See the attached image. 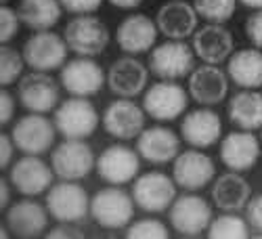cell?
I'll use <instances>...</instances> for the list:
<instances>
[{
	"instance_id": "44",
	"label": "cell",
	"mask_w": 262,
	"mask_h": 239,
	"mask_svg": "<svg viewBox=\"0 0 262 239\" xmlns=\"http://www.w3.org/2000/svg\"><path fill=\"white\" fill-rule=\"evenodd\" d=\"M244 7H248V9H262V0H239Z\"/></svg>"
},
{
	"instance_id": "27",
	"label": "cell",
	"mask_w": 262,
	"mask_h": 239,
	"mask_svg": "<svg viewBox=\"0 0 262 239\" xmlns=\"http://www.w3.org/2000/svg\"><path fill=\"white\" fill-rule=\"evenodd\" d=\"M212 200L214 206L223 212H239L248 206L252 200L250 183L242 177V172H227L218 177L212 187Z\"/></svg>"
},
{
	"instance_id": "41",
	"label": "cell",
	"mask_w": 262,
	"mask_h": 239,
	"mask_svg": "<svg viewBox=\"0 0 262 239\" xmlns=\"http://www.w3.org/2000/svg\"><path fill=\"white\" fill-rule=\"evenodd\" d=\"M49 239H57V237H65V239H70V237H76V239H82L84 233L76 227H72V223H61V227L53 229L51 233H47Z\"/></svg>"
},
{
	"instance_id": "12",
	"label": "cell",
	"mask_w": 262,
	"mask_h": 239,
	"mask_svg": "<svg viewBox=\"0 0 262 239\" xmlns=\"http://www.w3.org/2000/svg\"><path fill=\"white\" fill-rule=\"evenodd\" d=\"M139 168H141L139 151L130 149L126 145H112L103 149L95 166L101 181H105L107 185H118V187L133 183L139 175Z\"/></svg>"
},
{
	"instance_id": "14",
	"label": "cell",
	"mask_w": 262,
	"mask_h": 239,
	"mask_svg": "<svg viewBox=\"0 0 262 239\" xmlns=\"http://www.w3.org/2000/svg\"><path fill=\"white\" fill-rule=\"evenodd\" d=\"M17 97L21 105L32 114H49L59 103V86L47 72H34L21 76L17 82Z\"/></svg>"
},
{
	"instance_id": "36",
	"label": "cell",
	"mask_w": 262,
	"mask_h": 239,
	"mask_svg": "<svg viewBox=\"0 0 262 239\" xmlns=\"http://www.w3.org/2000/svg\"><path fill=\"white\" fill-rule=\"evenodd\" d=\"M61 7L72 15H91L99 11L103 0H59Z\"/></svg>"
},
{
	"instance_id": "39",
	"label": "cell",
	"mask_w": 262,
	"mask_h": 239,
	"mask_svg": "<svg viewBox=\"0 0 262 239\" xmlns=\"http://www.w3.org/2000/svg\"><path fill=\"white\" fill-rule=\"evenodd\" d=\"M15 116V97L3 89V93H0V124H9Z\"/></svg>"
},
{
	"instance_id": "17",
	"label": "cell",
	"mask_w": 262,
	"mask_h": 239,
	"mask_svg": "<svg viewBox=\"0 0 262 239\" xmlns=\"http://www.w3.org/2000/svg\"><path fill=\"white\" fill-rule=\"evenodd\" d=\"M55 170L40 156H26L11 166V185L26 198H36L53 187Z\"/></svg>"
},
{
	"instance_id": "43",
	"label": "cell",
	"mask_w": 262,
	"mask_h": 239,
	"mask_svg": "<svg viewBox=\"0 0 262 239\" xmlns=\"http://www.w3.org/2000/svg\"><path fill=\"white\" fill-rule=\"evenodd\" d=\"M5 206H9V185L3 179V181H0V208L5 210Z\"/></svg>"
},
{
	"instance_id": "3",
	"label": "cell",
	"mask_w": 262,
	"mask_h": 239,
	"mask_svg": "<svg viewBox=\"0 0 262 239\" xmlns=\"http://www.w3.org/2000/svg\"><path fill=\"white\" fill-rule=\"evenodd\" d=\"M51 166L61 181H82L97 166V158L84 139H65L53 149Z\"/></svg>"
},
{
	"instance_id": "31",
	"label": "cell",
	"mask_w": 262,
	"mask_h": 239,
	"mask_svg": "<svg viewBox=\"0 0 262 239\" xmlns=\"http://www.w3.org/2000/svg\"><path fill=\"white\" fill-rule=\"evenodd\" d=\"M250 223L239 219L233 212H225L223 216H216L210 223L206 235L210 239H248L250 237Z\"/></svg>"
},
{
	"instance_id": "9",
	"label": "cell",
	"mask_w": 262,
	"mask_h": 239,
	"mask_svg": "<svg viewBox=\"0 0 262 239\" xmlns=\"http://www.w3.org/2000/svg\"><path fill=\"white\" fill-rule=\"evenodd\" d=\"M177 183L164 172H147L133 181V198L143 212L160 214L177 200Z\"/></svg>"
},
{
	"instance_id": "8",
	"label": "cell",
	"mask_w": 262,
	"mask_h": 239,
	"mask_svg": "<svg viewBox=\"0 0 262 239\" xmlns=\"http://www.w3.org/2000/svg\"><path fill=\"white\" fill-rule=\"evenodd\" d=\"M187 91L174 80L156 82L143 97V110L158 122H174L187 112Z\"/></svg>"
},
{
	"instance_id": "30",
	"label": "cell",
	"mask_w": 262,
	"mask_h": 239,
	"mask_svg": "<svg viewBox=\"0 0 262 239\" xmlns=\"http://www.w3.org/2000/svg\"><path fill=\"white\" fill-rule=\"evenodd\" d=\"M61 3L59 0H19V19L26 28L34 32H45L59 24L61 19Z\"/></svg>"
},
{
	"instance_id": "35",
	"label": "cell",
	"mask_w": 262,
	"mask_h": 239,
	"mask_svg": "<svg viewBox=\"0 0 262 239\" xmlns=\"http://www.w3.org/2000/svg\"><path fill=\"white\" fill-rule=\"evenodd\" d=\"M19 24H21L19 13L15 9L3 5V9H0V42H3V45H9L17 36Z\"/></svg>"
},
{
	"instance_id": "22",
	"label": "cell",
	"mask_w": 262,
	"mask_h": 239,
	"mask_svg": "<svg viewBox=\"0 0 262 239\" xmlns=\"http://www.w3.org/2000/svg\"><path fill=\"white\" fill-rule=\"evenodd\" d=\"M198 11L185 0H170L162 5L156 24L160 28V34H164L168 40H185L198 32Z\"/></svg>"
},
{
	"instance_id": "34",
	"label": "cell",
	"mask_w": 262,
	"mask_h": 239,
	"mask_svg": "<svg viewBox=\"0 0 262 239\" xmlns=\"http://www.w3.org/2000/svg\"><path fill=\"white\" fill-rule=\"evenodd\" d=\"M126 237L128 239H168L170 231L164 223L156 219H145L130 225L126 229Z\"/></svg>"
},
{
	"instance_id": "25",
	"label": "cell",
	"mask_w": 262,
	"mask_h": 239,
	"mask_svg": "<svg viewBox=\"0 0 262 239\" xmlns=\"http://www.w3.org/2000/svg\"><path fill=\"white\" fill-rule=\"evenodd\" d=\"M229 93V80L223 74V70H218L216 65H202L195 68L189 76V95L195 103L200 105H218L223 103V99Z\"/></svg>"
},
{
	"instance_id": "18",
	"label": "cell",
	"mask_w": 262,
	"mask_h": 239,
	"mask_svg": "<svg viewBox=\"0 0 262 239\" xmlns=\"http://www.w3.org/2000/svg\"><path fill=\"white\" fill-rule=\"evenodd\" d=\"M158 24L147 15H128L116 28V42L126 55H143L156 47Z\"/></svg>"
},
{
	"instance_id": "10",
	"label": "cell",
	"mask_w": 262,
	"mask_h": 239,
	"mask_svg": "<svg viewBox=\"0 0 262 239\" xmlns=\"http://www.w3.org/2000/svg\"><path fill=\"white\" fill-rule=\"evenodd\" d=\"M170 225L183 237H198L212 223V206L200 195H181L170 206Z\"/></svg>"
},
{
	"instance_id": "21",
	"label": "cell",
	"mask_w": 262,
	"mask_h": 239,
	"mask_svg": "<svg viewBox=\"0 0 262 239\" xmlns=\"http://www.w3.org/2000/svg\"><path fill=\"white\" fill-rule=\"evenodd\" d=\"M137 151L149 164H168L181 154V139L166 126L145 128L137 137Z\"/></svg>"
},
{
	"instance_id": "1",
	"label": "cell",
	"mask_w": 262,
	"mask_h": 239,
	"mask_svg": "<svg viewBox=\"0 0 262 239\" xmlns=\"http://www.w3.org/2000/svg\"><path fill=\"white\" fill-rule=\"evenodd\" d=\"M135 198L118 185H109L91 198V219L101 229H124L135 216Z\"/></svg>"
},
{
	"instance_id": "11",
	"label": "cell",
	"mask_w": 262,
	"mask_h": 239,
	"mask_svg": "<svg viewBox=\"0 0 262 239\" xmlns=\"http://www.w3.org/2000/svg\"><path fill=\"white\" fill-rule=\"evenodd\" d=\"M193 53L183 40H168L149 55V72L160 80H181L193 72Z\"/></svg>"
},
{
	"instance_id": "45",
	"label": "cell",
	"mask_w": 262,
	"mask_h": 239,
	"mask_svg": "<svg viewBox=\"0 0 262 239\" xmlns=\"http://www.w3.org/2000/svg\"><path fill=\"white\" fill-rule=\"evenodd\" d=\"M5 3H9V0H3V5H5Z\"/></svg>"
},
{
	"instance_id": "5",
	"label": "cell",
	"mask_w": 262,
	"mask_h": 239,
	"mask_svg": "<svg viewBox=\"0 0 262 239\" xmlns=\"http://www.w3.org/2000/svg\"><path fill=\"white\" fill-rule=\"evenodd\" d=\"M68 42L55 32H36L24 45V59L34 72H55L68 63Z\"/></svg>"
},
{
	"instance_id": "40",
	"label": "cell",
	"mask_w": 262,
	"mask_h": 239,
	"mask_svg": "<svg viewBox=\"0 0 262 239\" xmlns=\"http://www.w3.org/2000/svg\"><path fill=\"white\" fill-rule=\"evenodd\" d=\"M15 141L13 137H7L3 133V137H0V168H7L13 160V151H15Z\"/></svg>"
},
{
	"instance_id": "23",
	"label": "cell",
	"mask_w": 262,
	"mask_h": 239,
	"mask_svg": "<svg viewBox=\"0 0 262 239\" xmlns=\"http://www.w3.org/2000/svg\"><path fill=\"white\" fill-rule=\"evenodd\" d=\"M49 208L34 200H21L7 212V227L19 239H34L49 227Z\"/></svg>"
},
{
	"instance_id": "28",
	"label": "cell",
	"mask_w": 262,
	"mask_h": 239,
	"mask_svg": "<svg viewBox=\"0 0 262 239\" xmlns=\"http://www.w3.org/2000/svg\"><path fill=\"white\" fill-rule=\"evenodd\" d=\"M229 78L239 89L258 91L262 86V51L260 49H242L229 57Z\"/></svg>"
},
{
	"instance_id": "42",
	"label": "cell",
	"mask_w": 262,
	"mask_h": 239,
	"mask_svg": "<svg viewBox=\"0 0 262 239\" xmlns=\"http://www.w3.org/2000/svg\"><path fill=\"white\" fill-rule=\"evenodd\" d=\"M109 5H114L116 9H137L139 5H143V0H109Z\"/></svg>"
},
{
	"instance_id": "37",
	"label": "cell",
	"mask_w": 262,
	"mask_h": 239,
	"mask_svg": "<svg viewBox=\"0 0 262 239\" xmlns=\"http://www.w3.org/2000/svg\"><path fill=\"white\" fill-rule=\"evenodd\" d=\"M246 36L252 42V47L262 51V9L248 17V21H246Z\"/></svg>"
},
{
	"instance_id": "13",
	"label": "cell",
	"mask_w": 262,
	"mask_h": 239,
	"mask_svg": "<svg viewBox=\"0 0 262 239\" xmlns=\"http://www.w3.org/2000/svg\"><path fill=\"white\" fill-rule=\"evenodd\" d=\"M59 82L70 97H93L103 89L105 74L95 57H78L61 68Z\"/></svg>"
},
{
	"instance_id": "2",
	"label": "cell",
	"mask_w": 262,
	"mask_h": 239,
	"mask_svg": "<svg viewBox=\"0 0 262 239\" xmlns=\"http://www.w3.org/2000/svg\"><path fill=\"white\" fill-rule=\"evenodd\" d=\"M63 38L78 57H99L109 45V30L95 15H78L68 21Z\"/></svg>"
},
{
	"instance_id": "38",
	"label": "cell",
	"mask_w": 262,
	"mask_h": 239,
	"mask_svg": "<svg viewBox=\"0 0 262 239\" xmlns=\"http://www.w3.org/2000/svg\"><path fill=\"white\" fill-rule=\"evenodd\" d=\"M246 216H248V223L252 229H256L262 235V193L256 195L254 200L248 202L246 206Z\"/></svg>"
},
{
	"instance_id": "33",
	"label": "cell",
	"mask_w": 262,
	"mask_h": 239,
	"mask_svg": "<svg viewBox=\"0 0 262 239\" xmlns=\"http://www.w3.org/2000/svg\"><path fill=\"white\" fill-rule=\"evenodd\" d=\"M193 7L210 24H227L235 15L237 0H193Z\"/></svg>"
},
{
	"instance_id": "7",
	"label": "cell",
	"mask_w": 262,
	"mask_h": 239,
	"mask_svg": "<svg viewBox=\"0 0 262 239\" xmlns=\"http://www.w3.org/2000/svg\"><path fill=\"white\" fill-rule=\"evenodd\" d=\"M55 130L57 126L45 118L42 114H32L19 118L13 124L11 137L15 141V147L26 156H42L49 149H53L55 143Z\"/></svg>"
},
{
	"instance_id": "16",
	"label": "cell",
	"mask_w": 262,
	"mask_h": 239,
	"mask_svg": "<svg viewBox=\"0 0 262 239\" xmlns=\"http://www.w3.org/2000/svg\"><path fill=\"white\" fill-rule=\"evenodd\" d=\"M145 110L130 99H118L107 105L103 114V128L109 137L118 141L137 139L145 130Z\"/></svg>"
},
{
	"instance_id": "29",
	"label": "cell",
	"mask_w": 262,
	"mask_h": 239,
	"mask_svg": "<svg viewBox=\"0 0 262 239\" xmlns=\"http://www.w3.org/2000/svg\"><path fill=\"white\" fill-rule=\"evenodd\" d=\"M229 120L242 130L262 128V93L244 89L229 101Z\"/></svg>"
},
{
	"instance_id": "6",
	"label": "cell",
	"mask_w": 262,
	"mask_h": 239,
	"mask_svg": "<svg viewBox=\"0 0 262 239\" xmlns=\"http://www.w3.org/2000/svg\"><path fill=\"white\" fill-rule=\"evenodd\" d=\"M47 208L59 225L61 223L74 225L89 216L91 200L84 187H80L76 181H63L47 191Z\"/></svg>"
},
{
	"instance_id": "32",
	"label": "cell",
	"mask_w": 262,
	"mask_h": 239,
	"mask_svg": "<svg viewBox=\"0 0 262 239\" xmlns=\"http://www.w3.org/2000/svg\"><path fill=\"white\" fill-rule=\"evenodd\" d=\"M26 65L28 63L24 59V53L15 51L9 45H3V49H0V84H3V89L19 82Z\"/></svg>"
},
{
	"instance_id": "15",
	"label": "cell",
	"mask_w": 262,
	"mask_h": 239,
	"mask_svg": "<svg viewBox=\"0 0 262 239\" xmlns=\"http://www.w3.org/2000/svg\"><path fill=\"white\" fill-rule=\"evenodd\" d=\"M216 177V166L210 156L200 149H189L177 156L172 166V179L185 191H200Z\"/></svg>"
},
{
	"instance_id": "26",
	"label": "cell",
	"mask_w": 262,
	"mask_h": 239,
	"mask_svg": "<svg viewBox=\"0 0 262 239\" xmlns=\"http://www.w3.org/2000/svg\"><path fill=\"white\" fill-rule=\"evenodd\" d=\"M260 158V143L250 133H229L221 145V160L233 172H248Z\"/></svg>"
},
{
	"instance_id": "20",
	"label": "cell",
	"mask_w": 262,
	"mask_h": 239,
	"mask_svg": "<svg viewBox=\"0 0 262 239\" xmlns=\"http://www.w3.org/2000/svg\"><path fill=\"white\" fill-rule=\"evenodd\" d=\"M221 135H223L221 116L212 110H208L206 105L200 107V110H193V112L185 114V118L181 122L183 141L195 149H208V147L216 145Z\"/></svg>"
},
{
	"instance_id": "24",
	"label": "cell",
	"mask_w": 262,
	"mask_h": 239,
	"mask_svg": "<svg viewBox=\"0 0 262 239\" xmlns=\"http://www.w3.org/2000/svg\"><path fill=\"white\" fill-rule=\"evenodd\" d=\"M233 34L223 24H208L193 34V51L204 63L221 65L233 53Z\"/></svg>"
},
{
	"instance_id": "4",
	"label": "cell",
	"mask_w": 262,
	"mask_h": 239,
	"mask_svg": "<svg viewBox=\"0 0 262 239\" xmlns=\"http://www.w3.org/2000/svg\"><path fill=\"white\" fill-rule=\"evenodd\" d=\"M55 126L65 139H89L99 126V112L86 97H72L55 110Z\"/></svg>"
},
{
	"instance_id": "19",
	"label": "cell",
	"mask_w": 262,
	"mask_h": 239,
	"mask_svg": "<svg viewBox=\"0 0 262 239\" xmlns=\"http://www.w3.org/2000/svg\"><path fill=\"white\" fill-rule=\"evenodd\" d=\"M147 82H149V70L133 55L116 59L109 65L107 86L116 97H122V99L139 97L145 91Z\"/></svg>"
}]
</instances>
